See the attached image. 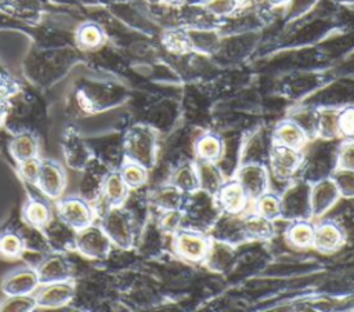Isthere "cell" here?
Returning <instances> with one entry per match:
<instances>
[{
	"instance_id": "obj_1",
	"label": "cell",
	"mask_w": 354,
	"mask_h": 312,
	"mask_svg": "<svg viewBox=\"0 0 354 312\" xmlns=\"http://www.w3.org/2000/svg\"><path fill=\"white\" fill-rule=\"evenodd\" d=\"M156 134L144 124H136L130 127L123 139L124 159L134 162L151 170L156 162Z\"/></svg>"
},
{
	"instance_id": "obj_2",
	"label": "cell",
	"mask_w": 354,
	"mask_h": 312,
	"mask_svg": "<svg viewBox=\"0 0 354 312\" xmlns=\"http://www.w3.org/2000/svg\"><path fill=\"white\" fill-rule=\"evenodd\" d=\"M100 226L111 239L112 244L129 250L134 243V226L131 214L122 206L108 207L101 217Z\"/></svg>"
},
{
	"instance_id": "obj_3",
	"label": "cell",
	"mask_w": 354,
	"mask_h": 312,
	"mask_svg": "<svg viewBox=\"0 0 354 312\" xmlns=\"http://www.w3.org/2000/svg\"><path fill=\"white\" fill-rule=\"evenodd\" d=\"M310 188L311 185L306 181H295L283 191L281 195V218L289 221L313 218Z\"/></svg>"
},
{
	"instance_id": "obj_4",
	"label": "cell",
	"mask_w": 354,
	"mask_h": 312,
	"mask_svg": "<svg viewBox=\"0 0 354 312\" xmlns=\"http://www.w3.org/2000/svg\"><path fill=\"white\" fill-rule=\"evenodd\" d=\"M210 237L198 229L181 228L173 235L174 253L189 262H201L205 260Z\"/></svg>"
},
{
	"instance_id": "obj_5",
	"label": "cell",
	"mask_w": 354,
	"mask_h": 312,
	"mask_svg": "<svg viewBox=\"0 0 354 312\" xmlns=\"http://www.w3.org/2000/svg\"><path fill=\"white\" fill-rule=\"evenodd\" d=\"M73 243L80 254L93 260H105L112 248V242L104 229L93 224L76 231Z\"/></svg>"
},
{
	"instance_id": "obj_6",
	"label": "cell",
	"mask_w": 354,
	"mask_h": 312,
	"mask_svg": "<svg viewBox=\"0 0 354 312\" xmlns=\"http://www.w3.org/2000/svg\"><path fill=\"white\" fill-rule=\"evenodd\" d=\"M57 213L59 220L75 232L93 224L94 210L88 202L80 196H66L58 200Z\"/></svg>"
},
{
	"instance_id": "obj_7",
	"label": "cell",
	"mask_w": 354,
	"mask_h": 312,
	"mask_svg": "<svg viewBox=\"0 0 354 312\" xmlns=\"http://www.w3.org/2000/svg\"><path fill=\"white\" fill-rule=\"evenodd\" d=\"M304 162V153L301 149H293L277 142H272L268 163L272 177L281 181L290 179L293 174L300 168Z\"/></svg>"
},
{
	"instance_id": "obj_8",
	"label": "cell",
	"mask_w": 354,
	"mask_h": 312,
	"mask_svg": "<svg viewBox=\"0 0 354 312\" xmlns=\"http://www.w3.org/2000/svg\"><path fill=\"white\" fill-rule=\"evenodd\" d=\"M235 179L241 184L249 200L253 202L270 188V174L261 163H242L235 173Z\"/></svg>"
},
{
	"instance_id": "obj_9",
	"label": "cell",
	"mask_w": 354,
	"mask_h": 312,
	"mask_svg": "<svg viewBox=\"0 0 354 312\" xmlns=\"http://www.w3.org/2000/svg\"><path fill=\"white\" fill-rule=\"evenodd\" d=\"M36 185L48 199H59L66 186L64 167L53 159H43L40 162V173Z\"/></svg>"
},
{
	"instance_id": "obj_10",
	"label": "cell",
	"mask_w": 354,
	"mask_h": 312,
	"mask_svg": "<svg viewBox=\"0 0 354 312\" xmlns=\"http://www.w3.org/2000/svg\"><path fill=\"white\" fill-rule=\"evenodd\" d=\"M340 199V193L332 177H321L311 184L310 202L313 218L322 217Z\"/></svg>"
},
{
	"instance_id": "obj_11",
	"label": "cell",
	"mask_w": 354,
	"mask_h": 312,
	"mask_svg": "<svg viewBox=\"0 0 354 312\" xmlns=\"http://www.w3.org/2000/svg\"><path fill=\"white\" fill-rule=\"evenodd\" d=\"M75 295V283L71 279L44 283L36 289L35 298L37 306L61 308L66 305Z\"/></svg>"
},
{
	"instance_id": "obj_12",
	"label": "cell",
	"mask_w": 354,
	"mask_h": 312,
	"mask_svg": "<svg viewBox=\"0 0 354 312\" xmlns=\"http://www.w3.org/2000/svg\"><path fill=\"white\" fill-rule=\"evenodd\" d=\"M39 276L32 266H19L10 271L1 280V291L6 295L32 294L39 287Z\"/></svg>"
},
{
	"instance_id": "obj_13",
	"label": "cell",
	"mask_w": 354,
	"mask_h": 312,
	"mask_svg": "<svg viewBox=\"0 0 354 312\" xmlns=\"http://www.w3.org/2000/svg\"><path fill=\"white\" fill-rule=\"evenodd\" d=\"M214 200L217 207L223 213L228 214H242L250 202L243 188L235 178L224 181V184L214 195Z\"/></svg>"
},
{
	"instance_id": "obj_14",
	"label": "cell",
	"mask_w": 354,
	"mask_h": 312,
	"mask_svg": "<svg viewBox=\"0 0 354 312\" xmlns=\"http://www.w3.org/2000/svg\"><path fill=\"white\" fill-rule=\"evenodd\" d=\"M35 269L37 272L40 284L66 280L72 276V264L69 262L68 257L61 253L47 254Z\"/></svg>"
},
{
	"instance_id": "obj_15",
	"label": "cell",
	"mask_w": 354,
	"mask_h": 312,
	"mask_svg": "<svg viewBox=\"0 0 354 312\" xmlns=\"http://www.w3.org/2000/svg\"><path fill=\"white\" fill-rule=\"evenodd\" d=\"M212 239H218L231 244L246 240L242 228V215L224 213L223 215L217 217L212 225Z\"/></svg>"
},
{
	"instance_id": "obj_16",
	"label": "cell",
	"mask_w": 354,
	"mask_h": 312,
	"mask_svg": "<svg viewBox=\"0 0 354 312\" xmlns=\"http://www.w3.org/2000/svg\"><path fill=\"white\" fill-rule=\"evenodd\" d=\"M344 242L342 228L332 221H321L315 225L313 247L319 253H333Z\"/></svg>"
},
{
	"instance_id": "obj_17",
	"label": "cell",
	"mask_w": 354,
	"mask_h": 312,
	"mask_svg": "<svg viewBox=\"0 0 354 312\" xmlns=\"http://www.w3.org/2000/svg\"><path fill=\"white\" fill-rule=\"evenodd\" d=\"M234 258H235L234 244L210 237V244H209V248H207L203 262L212 271H214V272L227 271L231 266V264L234 262Z\"/></svg>"
},
{
	"instance_id": "obj_18",
	"label": "cell",
	"mask_w": 354,
	"mask_h": 312,
	"mask_svg": "<svg viewBox=\"0 0 354 312\" xmlns=\"http://www.w3.org/2000/svg\"><path fill=\"white\" fill-rule=\"evenodd\" d=\"M195 168L198 174L199 191L214 197L220 186L224 184V175L216 162L196 159Z\"/></svg>"
},
{
	"instance_id": "obj_19",
	"label": "cell",
	"mask_w": 354,
	"mask_h": 312,
	"mask_svg": "<svg viewBox=\"0 0 354 312\" xmlns=\"http://www.w3.org/2000/svg\"><path fill=\"white\" fill-rule=\"evenodd\" d=\"M307 139L308 137L295 120L281 121L272 133L274 142L293 148V149H303Z\"/></svg>"
},
{
	"instance_id": "obj_20",
	"label": "cell",
	"mask_w": 354,
	"mask_h": 312,
	"mask_svg": "<svg viewBox=\"0 0 354 312\" xmlns=\"http://www.w3.org/2000/svg\"><path fill=\"white\" fill-rule=\"evenodd\" d=\"M10 152L12 157L19 163L39 155V139L29 130H21L14 134L10 141Z\"/></svg>"
},
{
	"instance_id": "obj_21",
	"label": "cell",
	"mask_w": 354,
	"mask_h": 312,
	"mask_svg": "<svg viewBox=\"0 0 354 312\" xmlns=\"http://www.w3.org/2000/svg\"><path fill=\"white\" fill-rule=\"evenodd\" d=\"M274 221L257 214H246L242 217V228L246 240H268L274 235Z\"/></svg>"
},
{
	"instance_id": "obj_22",
	"label": "cell",
	"mask_w": 354,
	"mask_h": 312,
	"mask_svg": "<svg viewBox=\"0 0 354 312\" xmlns=\"http://www.w3.org/2000/svg\"><path fill=\"white\" fill-rule=\"evenodd\" d=\"M101 191H102V197L105 199L108 207H113V206H123L130 189L124 184L119 171H111L105 175Z\"/></svg>"
},
{
	"instance_id": "obj_23",
	"label": "cell",
	"mask_w": 354,
	"mask_h": 312,
	"mask_svg": "<svg viewBox=\"0 0 354 312\" xmlns=\"http://www.w3.org/2000/svg\"><path fill=\"white\" fill-rule=\"evenodd\" d=\"M22 218L33 228H44L51 221V208L46 200L30 197L22 207Z\"/></svg>"
},
{
	"instance_id": "obj_24",
	"label": "cell",
	"mask_w": 354,
	"mask_h": 312,
	"mask_svg": "<svg viewBox=\"0 0 354 312\" xmlns=\"http://www.w3.org/2000/svg\"><path fill=\"white\" fill-rule=\"evenodd\" d=\"M184 193L181 191H178L174 185H171L170 182L166 185H162L159 188H156L151 196H149V202L159 208L160 211H166V210H176V208H183L184 204Z\"/></svg>"
},
{
	"instance_id": "obj_25",
	"label": "cell",
	"mask_w": 354,
	"mask_h": 312,
	"mask_svg": "<svg viewBox=\"0 0 354 312\" xmlns=\"http://www.w3.org/2000/svg\"><path fill=\"white\" fill-rule=\"evenodd\" d=\"M171 185H174L178 191H181L184 195H192L199 191V182H198V174L195 168V163H183L174 168V171L170 175Z\"/></svg>"
},
{
	"instance_id": "obj_26",
	"label": "cell",
	"mask_w": 354,
	"mask_h": 312,
	"mask_svg": "<svg viewBox=\"0 0 354 312\" xmlns=\"http://www.w3.org/2000/svg\"><path fill=\"white\" fill-rule=\"evenodd\" d=\"M225 145L223 139L216 134H203L195 142V153L196 159L207 160V162H218L224 155Z\"/></svg>"
},
{
	"instance_id": "obj_27",
	"label": "cell",
	"mask_w": 354,
	"mask_h": 312,
	"mask_svg": "<svg viewBox=\"0 0 354 312\" xmlns=\"http://www.w3.org/2000/svg\"><path fill=\"white\" fill-rule=\"evenodd\" d=\"M315 225L308 220H296L292 221L286 229V239L290 244L299 248H307L313 246Z\"/></svg>"
},
{
	"instance_id": "obj_28",
	"label": "cell",
	"mask_w": 354,
	"mask_h": 312,
	"mask_svg": "<svg viewBox=\"0 0 354 312\" xmlns=\"http://www.w3.org/2000/svg\"><path fill=\"white\" fill-rule=\"evenodd\" d=\"M339 110L336 109H322L317 112V135L324 139H333L340 135L339 133V121H337Z\"/></svg>"
},
{
	"instance_id": "obj_29",
	"label": "cell",
	"mask_w": 354,
	"mask_h": 312,
	"mask_svg": "<svg viewBox=\"0 0 354 312\" xmlns=\"http://www.w3.org/2000/svg\"><path fill=\"white\" fill-rule=\"evenodd\" d=\"M254 211L271 221L281 218V196L274 192H266L254 200Z\"/></svg>"
},
{
	"instance_id": "obj_30",
	"label": "cell",
	"mask_w": 354,
	"mask_h": 312,
	"mask_svg": "<svg viewBox=\"0 0 354 312\" xmlns=\"http://www.w3.org/2000/svg\"><path fill=\"white\" fill-rule=\"evenodd\" d=\"M76 40L77 44L84 48V50H94L100 47L104 41V32L102 29L94 23V22H87L83 23L77 32H76Z\"/></svg>"
},
{
	"instance_id": "obj_31",
	"label": "cell",
	"mask_w": 354,
	"mask_h": 312,
	"mask_svg": "<svg viewBox=\"0 0 354 312\" xmlns=\"http://www.w3.org/2000/svg\"><path fill=\"white\" fill-rule=\"evenodd\" d=\"M119 173L129 189H138L148 179V170L145 167H142L141 164L129 162V160L124 162V164L122 166Z\"/></svg>"
},
{
	"instance_id": "obj_32",
	"label": "cell",
	"mask_w": 354,
	"mask_h": 312,
	"mask_svg": "<svg viewBox=\"0 0 354 312\" xmlns=\"http://www.w3.org/2000/svg\"><path fill=\"white\" fill-rule=\"evenodd\" d=\"M25 243L19 233L6 231L0 233V254L7 258H18L24 251Z\"/></svg>"
},
{
	"instance_id": "obj_33",
	"label": "cell",
	"mask_w": 354,
	"mask_h": 312,
	"mask_svg": "<svg viewBox=\"0 0 354 312\" xmlns=\"http://www.w3.org/2000/svg\"><path fill=\"white\" fill-rule=\"evenodd\" d=\"M330 177L337 186L340 197L354 199V171L353 170L336 167L330 174Z\"/></svg>"
},
{
	"instance_id": "obj_34",
	"label": "cell",
	"mask_w": 354,
	"mask_h": 312,
	"mask_svg": "<svg viewBox=\"0 0 354 312\" xmlns=\"http://www.w3.org/2000/svg\"><path fill=\"white\" fill-rule=\"evenodd\" d=\"M37 306L35 295H7V298L0 304V311L3 312H29Z\"/></svg>"
},
{
	"instance_id": "obj_35",
	"label": "cell",
	"mask_w": 354,
	"mask_h": 312,
	"mask_svg": "<svg viewBox=\"0 0 354 312\" xmlns=\"http://www.w3.org/2000/svg\"><path fill=\"white\" fill-rule=\"evenodd\" d=\"M183 221H184V210L183 208L160 211L159 226L166 233L174 235L178 229L183 228Z\"/></svg>"
},
{
	"instance_id": "obj_36",
	"label": "cell",
	"mask_w": 354,
	"mask_h": 312,
	"mask_svg": "<svg viewBox=\"0 0 354 312\" xmlns=\"http://www.w3.org/2000/svg\"><path fill=\"white\" fill-rule=\"evenodd\" d=\"M165 46L173 51V52H187L191 48L188 33L181 32V30H171L167 32L163 37Z\"/></svg>"
},
{
	"instance_id": "obj_37",
	"label": "cell",
	"mask_w": 354,
	"mask_h": 312,
	"mask_svg": "<svg viewBox=\"0 0 354 312\" xmlns=\"http://www.w3.org/2000/svg\"><path fill=\"white\" fill-rule=\"evenodd\" d=\"M191 48H198L201 51H209L217 43L214 32L209 30H194L188 33Z\"/></svg>"
},
{
	"instance_id": "obj_38",
	"label": "cell",
	"mask_w": 354,
	"mask_h": 312,
	"mask_svg": "<svg viewBox=\"0 0 354 312\" xmlns=\"http://www.w3.org/2000/svg\"><path fill=\"white\" fill-rule=\"evenodd\" d=\"M336 167L354 171V139H347L339 146L336 155Z\"/></svg>"
},
{
	"instance_id": "obj_39",
	"label": "cell",
	"mask_w": 354,
	"mask_h": 312,
	"mask_svg": "<svg viewBox=\"0 0 354 312\" xmlns=\"http://www.w3.org/2000/svg\"><path fill=\"white\" fill-rule=\"evenodd\" d=\"M337 121L340 135H344L348 139H354V106H346L339 110Z\"/></svg>"
},
{
	"instance_id": "obj_40",
	"label": "cell",
	"mask_w": 354,
	"mask_h": 312,
	"mask_svg": "<svg viewBox=\"0 0 354 312\" xmlns=\"http://www.w3.org/2000/svg\"><path fill=\"white\" fill-rule=\"evenodd\" d=\"M40 159L39 157H32V159H28V160H24V162H19L18 163V167H19V174L21 177L36 185L37 182V178H39V173H40Z\"/></svg>"
},
{
	"instance_id": "obj_41",
	"label": "cell",
	"mask_w": 354,
	"mask_h": 312,
	"mask_svg": "<svg viewBox=\"0 0 354 312\" xmlns=\"http://www.w3.org/2000/svg\"><path fill=\"white\" fill-rule=\"evenodd\" d=\"M205 8L217 17L228 15L236 8V0H207Z\"/></svg>"
},
{
	"instance_id": "obj_42",
	"label": "cell",
	"mask_w": 354,
	"mask_h": 312,
	"mask_svg": "<svg viewBox=\"0 0 354 312\" xmlns=\"http://www.w3.org/2000/svg\"><path fill=\"white\" fill-rule=\"evenodd\" d=\"M15 84L8 77L0 75V99H8L15 92Z\"/></svg>"
},
{
	"instance_id": "obj_43",
	"label": "cell",
	"mask_w": 354,
	"mask_h": 312,
	"mask_svg": "<svg viewBox=\"0 0 354 312\" xmlns=\"http://www.w3.org/2000/svg\"><path fill=\"white\" fill-rule=\"evenodd\" d=\"M7 110H8V102L7 99H0V126L4 123L6 116H7Z\"/></svg>"
},
{
	"instance_id": "obj_44",
	"label": "cell",
	"mask_w": 354,
	"mask_h": 312,
	"mask_svg": "<svg viewBox=\"0 0 354 312\" xmlns=\"http://www.w3.org/2000/svg\"><path fill=\"white\" fill-rule=\"evenodd\" d=\"M160 1H163V3H166V4H169V6H178V4H181L184 0H160Z\"/></svg>"
},
{
	"instance_id": "obj_45",
	"label": "cell",
	"mask_w": 354,
	"mask_h": 312,
	"mask_svg": "<svg viewBox=\"0 0 354 312\" xmlns=\"http://www.w3.org/2000/svg\"><path fill=\"white\" fill-rule=\"evenodd\" d=\"M274 3H277V4H281V3H285V1H288V0H272Z\"/></svg>"
},
{
	"instance_id": "obj_46",
	"label": "cell",
	"mask_w": 354,
	"mask_h": 312,
	"mask_svg": "<svg viewBox=\"0 0 354 312\" xmlns=\"http://www.w3.org/2000/svg\"><path fill=\"white\" fill-rule=\"evenodd\" d=\"M148 1H149V3H159L160 0H148Z\"/></svg>"
}]
</instances>
